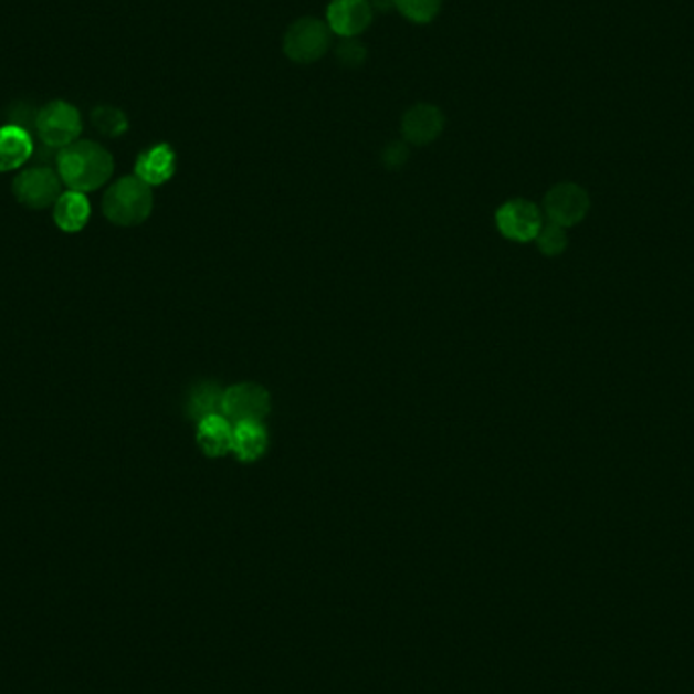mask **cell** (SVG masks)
Returning a JSON list of instances; mask_svg holds the SVG:
<instances>
[{
  "instance_id": "obj_1",
  "label": "cell",
  "mask_w": 694,
  "mask_h": 694,
  "mask_svg": "<svg viewBox=\"0 0 694 694\" xmlns=\"http://www.w3.org/2000/svg\"><path fill=\"white\" fill-rule=\"evenodd\" d=\"M57 174L72 191H96L114 174V159L102 145L92 140H75L70 147L60 150Z\"/></svg>"
},
{
  "instance_id": "obj_2",
  "label": "cell",
  "mask_w": 694,
  "mask_h": 694,
  "mask_svg": "<svg viewBox=\"0 0 694 694\" xmlns=\"http://www.w3.org/2000/svg\"><path fill=\"white\" fill-rule=\"evenodd\" d=\"M104 215L118 225L143 223L153 211L150 186L135 177H123L106 191L102 201Z\"/></svg>"
},
{
  "instance_id": "obj_3",
  "label": "cell",
  "mask_w": 694,
  "mask_h": 694,
  "mask_svg": "<svg viewBox=\"0 0 694 694\" xmlns=\"http://www.w3.org/2000/svg\"><path fill=\"white\" fill-rule=\"evenodd\" d=\"M332 29L322 19L303 17L286 29L283 51L291 62L303 65L319 62L332 48Z\"/></svg>"
},
{
  "instance_id": "obj_4",
  "label": "cell",
  "mask_w": 694,
  "mask_h": 694,
  "mask_svg": "<svg viewBox=\"0 0 694 694\" xmlns=\"http://www.w3.org/2000/svg\"><path fill=\"white\" fill-rule=\"evenodd\" d=\"M35 130L45 147L62 150L80 137L82 116L70 102L53 99L38 112Z\"/></svg>"
},
{
  "instance_id": "obj_5",
  "label": "cell",
  "mask_w": 694,
  "mask_h": 694,
  "mask_svg": "<svg viewBox=\"0 0 694 694\" xmlns=\"http://www.w3.org/2000/svg\"><path fill=\"white\" fill-rule=\"evenodd\" d=\"M13 193L27 208L45 210L62 196V179L50 167L25 169L14 177Z\"/></svg>"
},
{
  "instance_id": "obj_6",
  "label": "cell",
  "mask_w": 694,
  "mask_h": 694,
  "mask_svg": "<svg viewBox=\"0 0 694 694\" xmlns=\"http://www.w3.org/2000/svg\"><path fill=\"white\" fill-rule=\"evenodd\" d=\"M271 412V395L252 382L232 386L223 392V417L234 424L262 422Z\"/></svg>"
},
{
  "instance_id": "obj_7",
  "label": "cell",
  "mask_w": 694,
  "mask_h": 694,
  "mask_svg": "<svg viewBox=\"0 0 694 694\" xmlns=\"http://www.w3.org/2000/svg\"><path fill=\"white\" fill-rule=\"evenodd\" d=\"M591 208V199L583 187L577 183H558L545 198V211L548 220L560 228H570L583 222Z\"/></svg>"
},
{
  "instance_id": "obj_8",
  "label": "cell",
  "mask_w": 694,
  "mask_h": 694,
  "mask_svg": "<svg viewBox=\"0 0 694 694\" xmlns=\"http://www.w3.org/2000/svg\"><path fill=\"white\" fill-rule=\"evenodd\" d=\"M497 228L504 236L514 242L536 240L543 223L540 210L526 199H512L504 203L496 213Z\"/></svg>"
},
{
  "instance_id": "obj_9",
  "label": "cell",
  "mask_w": 694,
  "mask_h": 694,
  "mask_svg": "<svg viewBox=\"0 0 694 694\" xmlns=\"http://www.w3.org/2000/svg\"><path fill=\"white\" fill-rule=\"evenodd\" d=\"M374 7L370 0H332L325 23L341 39H354L372 25Z\"/></svg>"
},
{
  "instance_id": "obj_10",
  "label": "cell",
  "mask_w": 694,
  "mask_h": 694,
  "mask_svg": "<svg viewBox=\"0 0 694 694\" xmlns=\"http://www.w3.org/2000/svg\"><path fill=\"white\" fill-rule=\"evenodd\" d=\"M445 128V116L433 104H417L402 116V135L410 145L424 147L439 138Z\"/></svg>"
},
{
  "instance_id": "obj_11",
  "label": "cell",
  "mask_w": 694,
  "mask_h": 694,
  "mask_svg": "<svg viewBox=\"0 0 694 694\" xmlns=\"http://www.w3.org/2000/svg\"><path fill=\"white\" fill-rule=\"evenodd\" d=\"M31 133L19 125L0 126V174L21 169L33 155Z\"/></svg>"
},
{
  "instance_id": "obj_12",
  "label": "cell",
  "mask_w": 694,
  "mask_h": 694,
  "mask_svg": "<svg viewBox=\"0 0 694 694\" xmlns=\"http://www.w3.org/2000/svg\"><path fill=\"white\" fill-rule=\"evenodd\" d=\"M175 165H177V159H175L174 149L169 145H157L138 155L135 174L147 186H162L165 181L174 177Z\"/></svg>"
},
{
  "instance_id": "obj_13",
  "label": "cell",
  "mask_w": 694,
  "mask_h": 694,
  "mask_svg": "<svg viewBox=\"0 0 694 694\" xmlns=\"http://www.w3.org/2000/svg\"><path fill=\"white\" fill-rule=\"evenodd\" d=\"M90 213H92V208H90L86 193L72 191V189L62 193L53 206V220L57 223V228L67 234L84 230L90 220Z\"/></svg>"
},
{
  "instance_id": "obj_14",
  "label": "cell",
  "mask_w": 694,
  "mask_h": 694,
  "mask_svg": "<svg viewBox=\"0 0 694 694\" xmlns=\"http://www.w3.org/2000/svg\"><path fill=\"white\" fill-rule=\"evenodd\" d=\"M234 427L223 414L198 422V443L208 458H223L232 451Z\"/></svg>"
},
{
  "instance_id": "obj_15",
  "label": "cell",
  "mask_w": 694,
  "mask_h": 694,
  "mask_svg": "<svg viewBox=\"0 0 694 694\" xmlns=\"http://www.w3.org/2000/svg\"><path fill=\"white\" fill-rule=\"evenodd\" d=\"M269 446V434L262 427V422H240L234 424V437H232V451L236 458L244 463H252L261 459L266 453Z\"/></svg>"
},
{
  "instance_id": "obj_16",
  "label": "cell",
  "mask_w": 694,
  "mask_h": 694,
  "mask_svg": "<svg viewBox=\"0 0 694 694\" xmlns=\"http://www.w3.org/2000/svg\"><path fill=\"white\" fill-rule=\"evenodd\" d=\"M223 392L220 386L211 385V382H201V385L193 388L191 397H189V417L201 422L203 419H210V417H218L223 414Z\"/></svg>"
},
{
  "instance_id": "obj_17",
  "label": "cell",
  "mask_w": 694,
  "mask_h": 694,
  "mask_svg": "<svg viewBox=\"0 0 694 694\" xmlns=\"http://www.w3.org/2000/svg\"><path fill=\"white\" fill-rule=\"evenodd\" d=\"M443 0H395V9L414 25H427L441 13Z\"/></svg>"
},
{
  "instance_id": "obj_18",
  "label": "cell",
  "mask_w": 694,
  "mask_h": 694,
  "mask_svg": "<svg viewBox=\"0 0 694 694\" xmlns=\"http://www.w3.org/2000/svg\"><path fill=\"white\" fill-rule=\"evenodd\" d=\"M92 125L96 126L104 137L116 138L128 130V118L120 108L98 106L92 111Z\"/></svg>"
},
{
  "instance_id": "obj_19",
  "label": "cell",
  "mask_w": 694,
  "mask_h": 694,
  "mask_svg": "<svg viewBox=\"0 0 694 694\" xmlns=\"http://www.w3.org/2000/svg\"><path fill=\"white\" fill-rule=\"evenodd\" d=\"M536 244L546 256H558L569 246V238L565 234V228L550 222L540 228V232L536 236Z\"/></svg>"
},
{
  "instance_id": "obj_20",
  "label": "cell",
  "mask_w": 694,
  "mask_h": 694,
  "mask_svg": "<svg viewBox=\"0 0 694 694\" xmlns=\"http://www.w3.org/2000/svg\"><path fill=\"white\" fill-rule=\"evenodd\" d=\"M335 57L346 67H360L368 60V50L358 41V38L341 39V43L335 50Z\"/></svg>"
},
{
  "instance_id": "obj_21",
  "label": "cell",
  "mask_w": 694,
  "mask_h": 694,
  "mask_svg": "<svg viewBox=\"0 0 694 694\" xmlns=\"http://www.w3.org/2000/svg\"><path fill=\"white\" fill-rule=\"evenodd\" d=\"M407 157H409V150L407 147L402 145V143H395V145H390L388 149L385 150V161L388 167H400L402 162L407 161Z\"/></svg>"
}]
</instances>
